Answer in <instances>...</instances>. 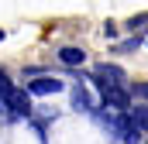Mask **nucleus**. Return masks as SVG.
Returning <instances> with one entry per match:
<instances>
[{"instance_id":"f257e3e1","label":"nucleus","mask_w":148,"mask_h":144,"mask_svg":"<svg viewBox=\"0 0 148 144\" xmlns=\"http://www.w3.org/2000/svg\"><path fill=\"white\" fill-rule=\"evenodd\" d=\"M93 79H97V86H121V82H124V69H117V65H110V62H103V65L93 69Z\"/></svg>"},{"instance_id":"f03ea898","label":"nucleus","mask_w":148,"mask_h":144,"mask_svg":"<svg viewBox=\"0 0 148 144\" xmlns=\"http://www.w3.org/2000/svg\"><path fill=\"white\" fill-rule=\"evenodd\" d=\"M103 89V107L114 110V113H124L127 110V93L121 89V86H100Z\"/></svg>"},{"instance_id":"7ed1b4c3","label":"nucleus","mask_w":148,"mask_h":144,"mask_svg":"<svg viewBox=\"0 0 148 144\" xmlns=\"http://www.w3.org/2000/svg\"><path fill=\"white\" fill-rule=\"evenodd\" d=\"M59 89H62V79H48V75L28 82V93H31V96H52V93H59Z\"/></svg>"},{"instance_id":"20e7f679","label":"nucleus","mask_w":148,"mask_h":144,"mask_svg":"<svg viewBox=\"0 0 148 144\" xmlns=\"http://www.w3.org/2000/svg\"><path fill=\"white\" fill-rule=\"evenodd\" d=\"M10 110L31 117V96H28V89H14V93H10Z\"/></svg>"},{"instance_id":"39448f33","label":"nucleus","mask_w":148,"mask_h":144,"mask_svg":"<svg viewBox=\"0 0 148 144\" xmlns=\"http://www.w3.org/2000/svg\"><path fill=\"white\" fill-rule=\"evenodd\" d=\"M59 58H62L66 65H83V62H86V52L69 45V48H59Z\"/></svg>"},{"instance_id":"423d86ee","label":"nucleus","mask_w":148,"mask_h":144,"mask_svg":"<svg viewBox=\"0 0 148 144\" xmlns=\"http://www.w3.org/2000/svg\"><path fill=\"white\" fill-rule=\"evenodd\" d=\"M73 107L76 110H93V96H90L86 86H76L73 89Z\"/></svg>"},{"instance_id":"0eeeda50","label":"nucleus","mask_w":148,"mask_h":144,"mask_svg":"<svg viewBox=\"0 0 148 144\" xmlns=\"http://www.w3.org/2000/svg\"><path fill=\"white\" fill-rule=\"evenodd\" d=\"M127 117H131V124H134L138 130H141V127H148V107H134Z\"/></svg>"},{"instance_id":"6e6552de","label":"nucleus","mask_w":148,"mask_h":144,"mask_svg":"<svg viewBox=\"0 0 148 144\" xmlns=\"http://www.w3.org/2000/svg\"><path fill=\"white\" fill-rule=\"evenodd\" d=\"M134 96H141V100H148V82H138V86H134Z\"/></svg>"},{"instance_id":"1a4fd4ad","label":"nucleus","mask_w":148,"mask_h":144,"mask_svg":"<svg viewBox=\"0 0 148 144\" xmlns=\"http://www.w3.org/2000/svg\"><path fill=\"white\" fill-rule=\"evenodd\" d=\"M0 41H3V31H0Z\"/></svg>"}]
</instances>
